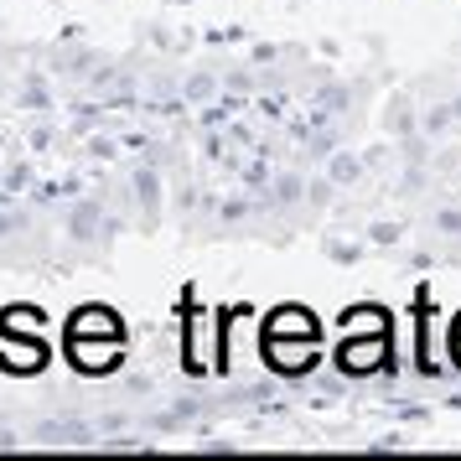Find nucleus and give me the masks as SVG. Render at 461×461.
I'll return each instance as SVG.
<instances>
[{
    "label": "nucleus",
    "mask_w": 461,
    "mask_h": 461,
    "mask_svg": "<svg viewBox=\"0 0 461 461\" xmlns=\"http://www.w3.org/2000/svg\"><path fill=\"white\" fill-rule=\"evenodd\" d=\"M384 357H389V332H357V337H342L332 363L342 378H368L384 368Z\"/></svg>",
    "instance_id": "nucleus-1"
},
{
    "label": "nucleus",
    "mask_w": 461,
    "mask_h": 461,
    "mask_svg": "<svg viewBox=\"0 0 461 461\" xmlns=\"http://www.w3.org/2000/svg\"><path fill=\"white\" fill-rule=\"evenodd\" d=\"M229 348H223V321L212 312H197L187 327V368H223Z\"/></svg>",
    "instance_id": "nucleus-2"
},
{
    "label": "nucleus",
    "mask_w": 461,
    "mask_h": 461,
    "mask_svg": "<svg viewBox=\"0 0 461 461\" xmlns=\"http://www.w3.org/2000/svg\"><path fill=\"white\" fill-rule=\"evenodd\" d=\"M270 368L285 378H306L316 368V342L312 337H270Z\"/></svg>",
    "instance_id": "nucleus-3"
},
{
    "label": "nucleus",
    "mask_w": 461,
    "mask_h": 461,
    "mask_svg": "<svg viewBox=\"0 0 461 461\" xmlns=\"http://www.w3.org/2000/svg\"><path fill=\"white\" fill-rule=\"evenodd\" d=\"M37 446H99V425H88V420H42L37 430H32Z\"/></svg>",
    "instance_id": "nucleus-4"
},
{
    "label": "nucleus",
    "mask_w": 461,
    "mask_h": 461,
    "mask_svg": "<svg viewBox=\"0 0 461 461\" xmlns=\"http://www.w3.org/2000/svg\"><path fill=\"white\" fill-rule=\"evenodd\" d=\"M68 357H73V368L78 374H114L125 353H120V342H109V348H94L88 337H68Z\"/></svg>",
    "instance_id": "nucleus-5"
},
{
    "label": "nucleus",
    "mask_w": 461,
    "mask_h": 461,
    "mask_svg": "<svg viewBox=\"0 0 461 461\" xmlns=\"http://www.w3.org/2000/svg\"><path fill=\"white\" fill-rule=\"evenodd\" d=\"M104 229H109V218H104V203H99V197L73 203V212H68V233H73V244H94Z\"/></svg>",
    "instance_id": "nucleus-6"
},
{
    "label": "nucleus",
    "mask_w": 461,
    "mask_h": 461,
    "mask_svg": "<svg viewBox=\"0 0 461 461\" xmlns=\"http://www.w3.org/2000/svg\"><path fill=\"white\" fill-rule=\"evenodd\" d=\"M120 316L109 312V306H84V312L73 316V327H68V337H104V342H120Z\"/></svg>",
    "instance_id": "nucleus-7"
},
{
    "label": "nucleus",
    "mask_w": 461,
    "mask_h": 461,
    "mask_svg": "<svg viewBox=\"0 0 461 461\" xmlns=\"http://www.w3.org/2000/svg\"><path fill=\"white\" fill-rule=\"evenodd\" d=\"M130 187H135L140 218H146V223H156V218H161V167H156V161H146V167L135 171V182H130Z\"/></svg>",
    "instance_id": "nucleus-8"
},
{
    "label": "nucleus",
    "mask_w": 461,
    "mask_h": 461,
    "mask_svg": "<svg viewBox=\"0 0 461 461\" xmlns=\"http://www.w3.org/2000/svg\"><path fill=\"white\" fill-rule=\"evenodd\" d=\"M270 337H312L316 342V316L301 312V306H280L270 316Z\"/></svg>",
    "instance_id": "nucleus-9"
},
{
    "label": "nucleus",
    "mask_w": 461,
    "mask_h": 461,
    "mask_svg": "<svg viewBox=\"0 0 461 461\" xmlns=\"http://www.w3.org/2000/svg\"><path fill=\"white\" fill-rule=\"evenodd\" d=\"M342 332L357 337V332H389V327H384L378 306H353V312H342Z\"/></svg>",
    "instance_id": "nucleus-10"
},
{
    "label": "nucleus",
    "mask_w": 461,
    "mask_h": 461,
    "mask_svg": "<svg viewBox=\"0 0 461 461\" xmlns=\"http://www.w3.org/2000/svg\"><path fill=\"white\" fill-rule=\"evenodd\" d=\"M37 321H42L37 306H5V312H0V332H5V337H26Z\"/></svg>",
    "instance_id": "nucleus-11"
},
{
    "label": "nucleus",
    "mask_w": 461,
    "mask_h": 461,
    "mask_svg": "<svg viewBox=\"0 0 461 461\" xmlns=\"http://www.w3.org/2000/svg\"><path fill=\"white\" fill-rule=\"evenodd\" d=\"M301 197H306V182H301L295 171H285V176L275 182V192H270V208H295Z\"/></svg>",
    "instance_id": "nucleus-12"
},
{
    "label": "nucleus",
    "mask_w": 461,
    "mask_h": 461,
    "mask_svg": "<svg viewBox=\"0 0 461 461\" xmlns=\"http://www.w3.org/2000/svg\"><path fill=\"white\" fill-rule=\"evenodd\" d=\"M212 94H218V73H208V68L192 73L187 84H182V99H187V104H208Z\"/></svg>",
    "instance_id": "nucleus-13"
},
{
    "label": "nucleus",
    "mask_w": 461,
    "mask_h": 461,
    "mask_svg": "<svg viewBox=\"0 0 461 461\" xmlns=\"http://www.w3.org/2000/svg\"><path fill=\"white\" fill-rule=\"evenodd\" d=\"M327 176H332V187H353L357 176H363V167H357V156H348V150H337L332 161H327Z\"/></svg>",
    "instance_id": "nucleus-14"
},
{
    "label": "nucleus",
    "mask_w": 461,
    "mask_h": 461,
    "mask_svg": "<svg viewBox=\"0 0 461 461\" xmlns=\"http://www.w3.org/2000/svg\"><path fill=\"white\" fill-rule=\"evenodd\" d=\"M22 104H26V109H47V104H52V94H47V78H42V73H32V78L22 84Z\"/></svg>",
    "instance_id": "nucleus-15"
},
{
    "label": "nucleus",
    "mask_w": 461,
    "mask_h": 461,
    "mask_svg": "<svg viewBox=\"0 0 461 461\" xmlns=\"http://www.w3.org/2000/svg\"><path fill=\"white\" fill-rule=\"evenodd\" d=\"M254 208H265V203H244V197H229V203L218 208V218H223V223H239V218H249Z\"/></svg>",
    "instance_id": "nucleus-16"
},
{
    "label": "nucleus",
    "mask_w": 461,
    "mask_h": 461,
    "mask_svg": "<svg viewBox=\"0 0 461 461\" xmlns=\"http://www.w3.org/2000/svg\"><path fill=\"white\" fill-rule=\"evenodd\" d=\"M332 140H337L332 130H316L312 140H306V156H316V161H327V156H332Z\"/></svg>",
    "instance_id": "nucleus-17"
},
{
    "label": "nucleus",
    "mask_w": 461,
    "mask_h": 461,
    "mask_svg": "<svg viewBox=\"0 0 461 461\" xmlns=\"http://www.w3.org/2000/svg\"><path fill=\"white\" fill-rule=\"evenodd\" d=\"M16 229H26V212L22 208H0V239L16 233Z\"/></svg>",
    "instance_id": "nucleus-18"
},
{
    "label": "nucleus",
    "mask_w": 461,
    "mask_h": 461,
    "mask_svg": "<svg viewBox=\"0 0 461 461\" xmlns=\"http://www.w3.org/2000/svg\"><path fill=\"white\" fill-rule=\"evenodd\" d=\"M249 88H254V73L249 68H233L229 73V94H249Z\"/></svg>",
    "instance_id": "nucleus-19"
},
{
    "label": "nucleus",
    "mask_w": 461,
    "mask_h": 461,
    "mask_svg": "<svg viewBox=\"0 0 461 461\" xmlns=\"http://www.w3.org/2000/svg\"><path fill=\"white\" fill-rule=\"evenodd\" d=\"M342 104H348V88H321V109L342 114Z\"/></svg>",
    "instance_id": "nucleus-20"
},
{
    "label": "nucleus",
    "mask_w": 461,
    "mask_h": 461,
    "mask_svg": "<svg viewBox=\"0 0 461 461\" xmlns=\"http://www.w3.org/2000/svg\"><path fill=\"white\" fill-rule=\"evenodd\" d=\"M26 182H32V171H26V167H11V171H5V192H22Z\"/></svg>",
    "instance_id": "nucleus-21"
},
{
    "label": "nucleus",
    "mask_w": 461,
    "mask_h": 461,
    "mask_svg": "<svg viewBox=\"0 0 461 461\" xmlns=\"http://www.w3.org/2000/svg\"><path fill=\"white\" fill-rule=\"evenodd\" d=\"M16 446H22V436H16L11 425H0V451H16Z\"/></svg>",
    "instance_id": "nucleus-22"
},
{
    "label": "nucleus",
    "mask_w": 461,
    "mask_h": 461,
    "mask_svg": "<svg viewBox=\"0 0 461 461\" xmlns=\"http://www.w3.org/2000/svg\"><path fill=\"white\" fill-rule=\"evenodd\" d=\"M203 451H208V456H218V451L229 456V451H239V446H233V440H203Z\"/></svg>",
    "instance_id": "nucleus-23"
},
{
    "label": "nucleus",
    "mask_w": 461,
    "mask_h": 461,
    "mask_svg": "<svg viewBox=\"0 0 461 461\" xmlns=\"http://www.w3.org/2000/svg\"><path fill=\"white\" fill-rule=\"evenodd\" d=\"M125 389H130V394H150V378H146V374H140V378H125Z\"/></svg>",
    "instance_id": "nucleus-24"
}]
</instances>
